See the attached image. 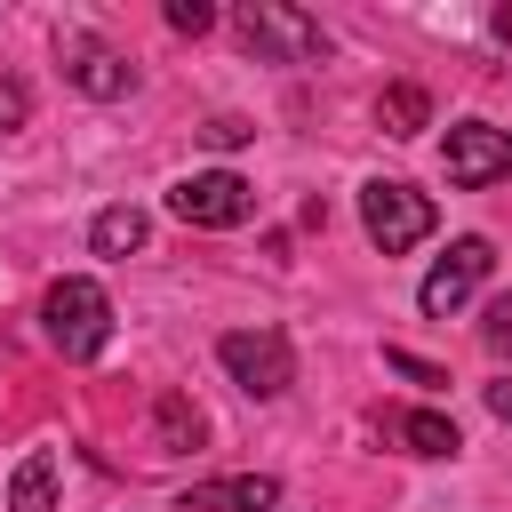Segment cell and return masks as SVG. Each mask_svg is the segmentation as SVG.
<instances>
[{"label":"cell","instance_id":"1","mask_svg":"<svg viewBox=\"0 0 512 512\" xmlns=\"http://www.w3.org/2000/svg\"><path fill=\"white\" fill-rule=\"evenodd\" d=\"M40 328H48V344H56L64 360H96V352L112 344V296L72 272V280H56V288L40 296Z\"/></svg>","mask_w":512,"mask_h":512},{"label":"cell","instance_id":"2","mask_svg":"<svg viewBox=\"0 0 512 512\" xmlns=\"http://www.w3.org/2000/svg\"><path fill=\"white\" fill-rule=\"evenodd\" d=\"M360 224H368V240L384 248V256H400V248H416V240H432V200L416 192V184H400V176H376V184H360Z\"/></svg>","mask_w":512,"mask_h":512},{"label":"cell","instance_id":"3","mask_svg":"<svg viewBox=\"0 0 512 512\" xmlns=\"http://www.w3.org/2000/svg\"><path fill=\"white\" fill-rule=\"evenodd\" d=\"M216 360H224V376H232L240 392H256V400H280V392L296 384V352H288L280 328H232V336H216Z\"/></svg>","mask_w":512,"mask_h":512},{"label":"cell","instance_id":"4","mask_svg":"<svg viewBox=\"0 0 512 512\" xmlns=\"http://www.w3.org/2000/svg\"><path fill=\"white\" fill-rule=\"evenodd\" d=\"M240 40L256 56H272V64H320L328 56V32L304 8H288V0H248L240 8Z\"/></svg>","mask_w":512,"mask_h":512},{"label":"cell","instance_id":"5","mask_svg":"<svg viewBox=\"0 0 512 512\" xmlns=\"http://www.w3.org/2000/svg\"><path fill=\"white\" fill-rule=\"evenodd\" d=\"M168 216H184V224H200V232H232V224L256 216V184L232 176V168H200V176H184V184L168 192Z\"/></svg>","mask_w":512,"mask_h":512},{"label":"cell","instance_id":"6","mask_svg":"<svg viewBox=\"0 0 512 512\" xmlns=\"http://www.w3.org/2000/svg\"><path fill=\"white\" fill-rule=\"evenodd\" d=\"M488 264H496V248L480 240V232H464L432 272H424V288H416V304L432 312V320H448V312H464L472 296H480V280H488Z\"/></svg>","mask_w":512,"mask_h":512},{"label":"cell","instance_id":"7","mask_svg":"<svg viewBox=\"0 0 512 512\" xmlns=\"http://www.w3.org/2000/svg\"><path fill=\"white\" fill-rule=\"evenodd\" d=\"M512 176V128H488V120H456L448 128V184L456 192H480Z\"/></svg>","mask_w":512,"mask_h":512},{"label":"cell","instance_id":"8","mask_svg":"<svg viewBox=\"0 0 512 512\" xmlns=\"http://www.w3.org/2000/svg\"><path fill=\"white\" fill-rule=\"evenodd\" d=\"M56 56H64V80H72L80 96H96V104H112V96H128V88H136V64H128L120 48L88 40V32H64V40H56Z\"/></svg>","mask_w":512,"mask_h":512},{"label":"cell","instance_id":"9","mask_svg":"<svg viewBox=\"0 0 512 512\" xmlns=\"http://www.w3.org/2000/svg\"><path fill=\"white\" fill-rule=\"evenodd\" d=\"M272 504H280V480L272 472H232V480L184 488V512H272Z\"/></svg>","mask_w":512,"mask_h":512},{"label":"cell","instance_id":"10","mask_svg":"<svg viewBox=\"0 0 512 512\" xmlns=\"http://www.w3.org/2000/svg\"><path fill=\"white\" fill-rule=\"evenodd\" d=\"M384 440H400L408 456H456V448H464L456 424L432 416V408H392V416H384Z\"/></svg>","mask_w":512,"mask_h":512},{"label":"cell","instance_id":"11","mask_svg":"<svg viewBox=\"0 0 512 512\" xmlns=\"http://www.w3.org/2000/svg\"><path fill=\"white\" fill-rule=\"evenodd\" d=\"M424 120H432V96H424L416 80H392V88L376 96V128H384V136H424Z\"/></svg>","mask_w":512,"mask_h":512},{"label":"cell","instance_id":"12","mask_svg":"<svg viewBox=\"0 0 512 512\" xmlns=\"http://www.w3.org/2000/svg\"><path fill=\"white\" fill-rule=\"evenodd\" d=\"M8 512H56V456H48V448H32V456L16 464V480H8Z\"/></svg>","mask_w":512,"mask_h":512},{"label":"cell","instance_id":"13","mask_svg":"<svg viewBox=\"0 0 512 512\" xmlns=\"http://www.w3.org/2000/svg\"><path fill=\"white\" fill-rule=\"evenodd\" d=\"M144 232H152V224H144V208H104V216L88 224V248H96V256H136V248H144Z\"/></svg>","mask_w":512,"mask_h":512},{"label":"cell","instance_id":"14","mask_svg":"<svg viewBox=\"0 0 512 512\" xmlns=\"http://www.w3.org/2000/svg\"><path fill=\"white\" fill-rule=\"evenodd\" d=\"M152 416H160V448H192V440H200V408H192L184 392H160Z\"/></svg>","mask_w":512,"mask_h":512},{"label":"cell","instance_id":"15","mask_svg":"<svg viewBox=\"0 0 512 512\" xmlns=\"http://www.w3.org/2000/svg\"><path fill=\"white\" fill-rule=\"evenodd\" d=\"M480 344H488L496 360H512V296H496V304H488V320H480Z\"/></svg>","mask_w":512,"mask_h":512},{"label":"cell","instance_id":"16","mask_svg":"<svg viewBox=\"0 0 512 512\" xmlns=\"http://www.w3.org/2000/svg\"><path fill=\"white\" fill-rule=\"evenodd\" d=\"M24 120H32V88H24L16 72H0V136H8V128H24Z\"/></svg>","mask_w":512,"mask_h":512},{"label":"cell","instance_id":"17","mask_svg":"<svg viewBox=\"0 0 512 512\" xmlns=\"http://www.w3.org/2000/svg\"><path fill=\"white\" fill-rule=\"evenodd\" d=\"M168 24H176V32H208L216 8H208V0H168Z\"/></svg>","mask_w":512,"mask_h":512},{"label":"cell","instance_id":"18","mask_svg":"<svg viewBox=\"0 0 512 512\" xmlns=\"http://www.w3.org/2000/svg\"><path fill=\"white\" fill-rule=\"evenodd\" d=\"M200 136H208V144H216V152H232V144H248V136H256V128H248V120H232V112H224V120H208V128H200Z\"/></svg>","mask_w":512,"mask_h":512},{"label":"cell","instance_id":"19","mask_svg":"<svg viewBox=\"0 0 512 512\" xmlns=\"http://www.w3.org/2000/svg\"><path fill=\"white\" fill-rule=\"evenodd\" d=\"M384 360H392L400 376H416V384H440V368H432V360H416V352H384Z\"/></svg>","mask_w":512,"mask_h":512},{"label":"cell","instance_id":"20","mask_svg":"<svg viewBox=\"0 0 512 512\" xmlns=\"http://www.w3.org/2000/svg\"><path fill=\"white\" fill-rule=\"evenodd\" d=\"M488 408H496V416L512 424V376H504V384H488Z\"/></svg>","mask_w":512,"mask_h":512},{"label":"cell","instance_id":"21","mask_svg":"<svg viewBox=\"0 0 512 512\" xmlns=\"http://www.w3.org/2000/svg\"><path fill=\"white\" fill-rule=\"evenodd\" d=\"M488 24H496V40H512V8H496V16H488Z\"/></svg>","mask_w":512,"mask_h":512}]
</instances>
